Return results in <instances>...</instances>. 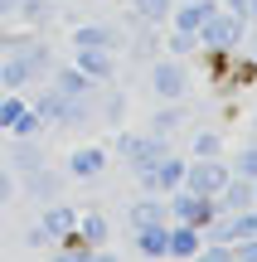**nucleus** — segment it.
I'll return each mask as SVG.
<instances>
[{"instance_id":"f257e3e1","label":"nucleus","mask_w":257,"mask_h":262,"mask_svg":"<svg viewBox=\"0 0 257 262\" xmlns=\"http://www.w3.org/2000/svg\"><path fill=\"white\" fill-rule=\"evenodd\" d=\"M243 39H248V19L228 15V10H214L199 25V49H214V54H233L243 49Z\"/></svg>"},{"instance_id":"f03ea898","label":"nucleus","mask_w":257,"mask_h":262,"mask_svg":"<svg viewBox=\"0 0 257 262\" xmlns=\"http://www.w3.org/2000/svg\"><path fill=\"white\" fill-rule=\"evenodd\" d=\"M165 204H170V219L175 224H190V228H209L214 219H219V199L214 194H194V189H170V194H165Z\"/></svg>"},{"instance_id":"7ed1b4c3","label":"nucleus","mask_w":257,"mask_h":262,"mask_svg":"<svg viewBox=\"0 0 257 262\" xmlns=\"http://www.w3.org/2000/svg\"><path fill=\"white\" fill-rule=\"evenodd\" d=\"M228 160L219 156H194L190 165H184V189H194V194H219L223 185H228Z\"/></svg>"},{"instance_id":"20e7f679","label":"nucleus","mask_w":257,"mask_h":262,"mask_svg":"<svg viewBox=\"0 0 257 262\" xmlns=\"http://www.w3.org/2000/svg\"><path fill=\"white\" fill-rule=\"evenodd\" d=\"M151 93L165 97V102H180V97L190 93V68H184V58H160V63H151Z\"/></svg>"},{"instance_id":"39448f33","label":"nucleus","mask_w":257,"mask_h":262,"mask_svg":"<svg viewBox=\"0 0 257 262\" xmlns=\"http://www.w3.org/2000/svg\"><path fill=\"white\" fill-rule=\"evenodd\" d=\"M199 248H204V233H199V228H190V224H175V219L165 224V253H170V257L190 262L194 253H199Z\"/></svg>"},{"instance_id":"423d86ee","label":"nucleus","mask_w":257,"mask_h":262,"mask_svg":"<svg viewBox=\"0 0 257 262\" xmlns=\"http://www.w3.org/2000/svg\"><path fill=\"white\" fill-rule=\"evenodd\" d=\"M214 199H219V214H243V209H252V204H257L252 180H243V175H228V185H223Z\"/></svg>"},{"instance_id":"0eeeda50","label":"nucleus","mask_w":257,"mask_h":262,"mask_svg":"<svg viewBox=\"0 0 257 262\" xmlns=\"http://www.w3.org/2000/svg\"><path fill=\"white\" fill-rule=\"evenodd\" d=\"M73 63L83 68L92 83H107V78L116 73V49H78V54H73Z\"/></svg>"},{"instance_id":"6e6552de","label":"nucleus","mask_w":257,"mask_h":262,"mask_svg":"<svg viewBox=\"0 0 257 262\" xmlns=\"http://www.w3.org/2000/svg\"><path fill=\"white\" fill-rule=\"evenodd\" d=\"M107 170V146H78L68 156V175L73 180H97Z\"/></svg>"},{"instance_id":"1a4fd4ad","label":"nucleus","mask_w":257,"mask_h":262,"mask_svg":"<svg viewBox=\"0 0 257 262\" xmlns=\"http://www.w3.org/2000/svg\"><path fill=\"white\" fill-rule=\"evenodd\" d=\"M73 49H122V34H116V25H78Z\"/></svg>"},{"instance_id":"9d476101","label":"nucleus","mask_w":257,"mask_h":262,"mask_svg":"<svg viewBox=\"0 0 257 262\" xmlns=\"http://www.w3.org/2000/svg\"><path fill=\"white\" fill-rule=\"evenodd\" d=\"M131 224L136 228H146V224H170V204H165V194H151V189H146V194L131 204Z\"/></svg>"},{"instance_id":"9b49d317","label":"nucleus","mask_w":257,"mask_h":262,"mask_svg":"<svg viewBox=\"0 0 257 262\" xmlns=\"http://www.w3.org/2000/svg\"><path fill=\"white\" fill-rule=\"evenodd\" d=\"M73 233L83 238V243L102 248L107 238H112V224H107V214H102V209H83V214H78V224H73Z\"/></svg>"},{"instance_id":"f8f14e48","label":"nucleus","mask_w":257,"mask_h":262,"mask_svg":"<svg viewBox=\"0 0 257 262\" xmlns=\"http://www.w3.org/2000/svg\"><path fill=\"white\" fill-rule=\"evenodd\" d=\"M49 78H54V88H58L63 97H92V88H97V83H92V78H87L78 63H68V68H54Z\"/></svg>"},{"instance_id":"ddd939ff","label":"nucleus","mask_w":257,"mask_h":262,"mask_svg":"<svg viewBox=\"0 0 257 262\" xmlns=\"http://www.w3.org/2000/svg\"><path fill=\"white\" fill-rule=\"evenodd\" d=\"M0 83L15 88V93H25L29 83H39V78H34V68H29L19 54H5V58H0Z\"/></svg>"},{"instance_id":"4468645a","label":"nucleus","mask_w":257,"mask_h":262,"mask_svg":"<svg viewBox=\"0 0 257 262\" xmlns=\"http://www.w3.org/2000/svg\"><path fill=\"white\" fill-rule=\"evenodd\" d=\"M136 253H141L146 262L170 257V253H165V224H146V228H136Z\"/></svg>"},{"instance_id":"2eb2a0df","label":"nucleus","mask_w":257,"mask_h":262,"mask_svg":"<svg viewBox=\"0 0 257 262\" xmlns=\"http://www.w3.org/2000/svg\"><path fill=\"white\" fill-rule=\"evenodd\" d=\"M39 224H44V228H49L54 238H63V233H73L78 214H73L68 204H58V199H49V209H44V219H39Z\"/></svg>"},{"instance_id":"dca6fc26","label":"nucleus","mask_w":257,"mask_h":262,"mask_svg":"<svg viewBox=\"0 0 257 262\" xmlns=\"http://www.w3.org/2000/svg\"><path fill=\"white\" fill-rule=\"evenodd\" d=\"M175 0H131V15L141 19V25H160V19H170Z\"/></svg>"},{"instance_id":"f3484780","label":"nucleus","mask_w":257,"mask_h":262,"mask_svg":"<svg viewBox=\"0 0 257 262\" xmlns=\"http://www.w3.org/2000/svg\"><path fill=\"white\" fill-rule=\"evenodd\" d=\"M58 189H63V180H58V175H49L44 165H34V170H29V194H34V199H58Z\"/></svg>"},{"instance_id":"a211bd4d","label":"nucleus","mask_w":257,"mask_h":262,"mask_svg":"<svg viewBox=\"0 0 257 262\" xmlns=\"http://www.w3.org/2000/svg\"><path fill=\"white\" fill-rule=\"evenodd\" d=\"M25 107H29V97H25V93H15V88H5V97H0V131L15 126Z\"/></svg>"},{"instance_id":"6ab92c4d","label":"nucleus","mask_w":257,"mask_h":262,"mask_svg":"<svg viewBox=\"0 0 257 262\" xmlns=\"http://www.w3.org/2000/svg\"><path fill=\"white\" fill-rule=\"evenodd\" d=\"M39 131H44V117H39V112H34V102H29L25 112H19V122L10 126V136H19V141H34Z\"/></svg>"},{"instance_id":"aec40b11","label":"nucleus","mask_w":257,"mask_h":262,"mask_svg":"<svg viewBox=\"0 0 257 262\" xmlns=\"http://www.w3.org/2000/svg\"><path fill=\"white\" fill-rule=\"evenodd\" d=\"M228 170H233V175H243V180H257V141H252V146H243V150H233Z\"/></svg>"},{"instance_id":"412c9836","label":"nucleus","mask_w":257,"mask_h":262,"mask_svg":"<svg viewBox=\"0 0 257 262\" xmlns=\"http://www.w3.org/2000/svg\"><path fill=\"white\" fill-rule=\"evenodd\" d=\"M29 39H34V29H29L25 19H19L15 29H0V54H19V49H25Z\"/></svg>"},{"instance_id":"4be33fe9","label":"nucleus","mask_w":257,"mask_h":262,"mask_svg":"<svg viewBox=\"0 0 257 262\" xmlns=\"http://www.w3.org/2000/svg\"><path fill=\"white\" fill-rule=\"evenodd\" d=\"M63 102H68V97L58 93V88H49V93H39V102H34V112L44 117V122H58V117H63Z\"/></svg>"},{"instance_id":"5701e85b","label":"nucleus","mask_w":257,"mask_h":262,"mask_svg":"<svg viewBox=\"0 0 257 262\" xmlns=\"http://www.w3.org/2000/svg\"><path fill=\"white\" fill-rule=\"evenodd\" d=\"M190 54H199V34L175 29V34H170V58H190Z\"/></svg>"},{"instance_id":"b1692460","label":"nucleus","mask_w":257,"mask_h":262,"mask_svg":"<svg viewBox=\"0 0 257 262\" xmlns=\"http://www.w3.org/2000/svg\"><path fill=\"white\" fill-rule=\"evenodd\" d=\"M194 156H223V136L219 131H194Z\"/></svg>"},{"instance_id":"393cba45","label":"nucleus","mask_w":257,"mask_h":262,"mask_svg":"<svg viewBox=\"0 0 257 262\" xmlns=\"http://www.w3.org/2000/svg\"><path fill=\"white\" fill-rule=\"evenodd\" d=\"M190 262H233V253H228V243H209V248H199Z\"/></svg>"},{"instance_id":"a878e982","label":"nucleus","mask_w":257,"mask_h":262,"mask_svg":"<svg viewBox=\"0 0 257 262\" xmlns=\"http://www.w3.org/2000/svg\"><path fill=\"white\" fill-rule=\"evenodd\" d=\"M15 165H25V170L44 165V150H39V146H29V141H19V150H15Z\"/></svg>"},{"instance_id":"bb28decb","label":"nucleus","mask_w":257,"mask_h":262,"mask_svg":"<svg viewBox=\"0 0 257 262\" xmlns=\"http://www.w3.org/2000/svg\"><path fill=\"white\" fill-rule=\"evenodd\" d=\"M233 262H257V238H238V243H228Z\"/></svg>"},{"instance_id":"cd10ccee","label":"nucleus","mask_w":257,"mask_h":262,"mask_svg":"<svg viewBox=\"0 0 257 262\" xmlns=\"http://www.w3.org/2000/svg\"><path fill=\"white\" fill-rule=\"evenodd\" d=\"M25 243H29V248H54V243H58V238H54V233H49V228H44V224H34V228H29V233H25Z\"/></svg>"},{"instance_id":"c85d7f7f","label":"nucleus","mask_w":257,"mask_h":262,"mask_svg":"<svg viewBox=\"0 0 257 262\" xmlns=\"http://www.w3.org/2000/svg\"><path fill=\"white\" fill-rule=\"evenodd\" d=\"M219 10H228L238 19H252V0H219Z\"/></svg>"},{"instance_id":"c756f323","label":"nucleus","mask_w":257,"mask_h":262,"mask_svg":"<svg viewBox=\"0 0 257 262\" xmlns=\"http://www.w3.org/2000/svg\"><path fill=\"white\" fill-rule=\"evenodd\" d=\"M10 194H15V175H10V170L5 165H0V204H5V199Z\"/></svg>"},{"instance_id":"7c9ffc66","label":"nucleus","mask_w":257,"mask_h":262,"mask_svg":"<svg viewBox=\"0 0 257 262\" xmlns=\"http://www.w3.org/2000/svg\"><path fill=\"white\" fill-rule=\"evenodd\" d=\"M87 262H116V253L102 243V248H92V253H87Z\"/></svg>"},{"instance_id":"2f4dec72","label":"nucleus","mask_w":257,"mask_h":262,"mask_svg":"<svg viewBox=\"0 0 257 262\" xmlns=\"http://www.w3.org/2000/svg\"><path fill=\"white\" fill-rule=\"evenodd\" d=\"M15 15V0H0V19H10Z\"/></svg>"},{"instance_id":"473e14b6","label":"nucleus","mask_w":257,"mask_h":262,"mask_svg":"<svg viewBox=\"0 0 257 262\" xmlns=\"http://www.w3.org/2000/svg\"><path fill=\"white\" fill-rule=\"evenodd\" d=\"M252 194H257V180H252Z\"/></svg>"},{"instance_id":"72a5a7b5","label":"nucleus","mask_w":257,"mask_h":262,"mask_svg":"<svg viewBox=\"0 0 257 262\" xmlns=\"http://www.w3.org/2000/svg\"><path fill=\"white\" fill-rule=\"evenodd\" d=\"M252 15H257V0H252Z\"/></svg>"},{"instance_id":"f704fd0d","label":"nucleus","mask_w":257,"mask_h":262,"mask_svg":"<svg viewBox=\"0 0 257 262\" xmlns=\"http://www.w3.org/2000/svg\"><path fill=\"white\" fill-rule=\"evenodd\" d=\"M252 126H257V117H252Z\"/></svg>"},{"instance_id":"c9c22d12","label":"nucleus","mask_w":257,"mask_h":262,"mask_svg":"<svg viewBox=\"0 0 257 262\" xmlns=\"http://www.w3.org/2000/svg\"><path fill=\"white\" fill-rule=\"evenodd\" d=\"M252 63H257V58H252Z\"/></svg>"}]
</instances>
